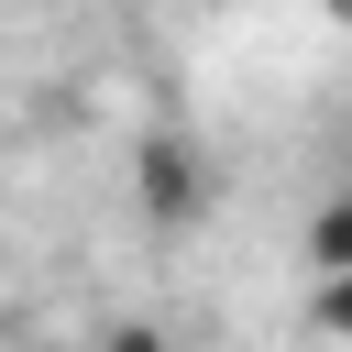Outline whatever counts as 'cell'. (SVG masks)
<instances>
[{"label": "cell", "instance_id": "obj_1", "mask_svg": "<svg viewBox=\"0 0 352 352\" xmlns=\"http://www.w3.org/2000/svg\"><path fill=\"white\" fill-rule=\"evenodd\" d=\"M132 198H143L154 231H187V220L209 209V154H198L187 132H143V143H132Z\"/></svg>", "mask_w": 352, "mask_h": 352}, {"label": "cell", "instance_id": "obj_3", "mask_svg": "<svg viewBox=\"0 0 352 352\" xmlns=\"http://www.w3.org/2000/svg\"><path fill=\"white\" fill-rule=\"evenodd\" d=\"M88 352H176V341H165V330H154V319H110V330H99V341H88Z\"/></svg>", "mask_w": 352, "mask_h": 352}, {"label": "cell", "instance_id": "obj_2", "mask_svg": "<svg viewBox=\"0 0 352 352\" xmlns=\"http://www.w3.org/2000/svg\"><path fill=\"white\" fill-rule=\"evenodd\" d=\"M308 275H319V286L352 275V198H319V209H308Z\"/></svg>", "mask_w": 352, "mask_h": 352}]
</instances>
